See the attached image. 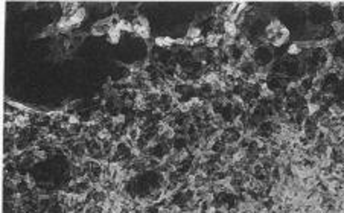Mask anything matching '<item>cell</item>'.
Here are the masks:
<instances>
[{"instance_id": "cell-1", "label": "cell", "mask_w": 344, "mask_h": 213, "mask_svg": "<svg viewBox=\"0 0 344 213\" xmlns=\"http://www.w3.org/2000/svg\"><path fill=\"white\" fill-rule=\"evenodd\" d=\"M110 34V40H111V43H117L119 41V37H120V29H117V28H111L108 31Z\"/></svg>"}, {"instance_id": "cell-2", "label": "cell", "mask_w": 344, "mask_h": 213, "mask_svg": "<svg viewBox=\"0 0 344 213\" xmlns=\"http://www.w3.org/2000/svg\"><path fill=\"white\" fill-rule=\"evenodd\" d=\"M155 43H157L159 46H171V44L174 43V40H172V38H157Z\"/></svg>"}, {"instance_id": "cell-3", "label": "cell", "mask_w": 344, "mask_h": 213, "mask_svg": "<svg viewBox=\"0 0 344 213\" xmlns=\"http://www.w3.org/2000/svg\"><path fill=\"white\" fill-rule=\"evenodd\" d=\"M199 34H201L199 29H190V31L187 32V40H192V38L195 40L197 37H199Z\"/></svg>"}]
</instances>
